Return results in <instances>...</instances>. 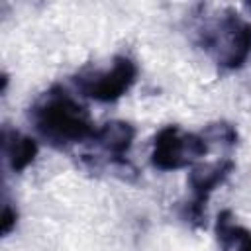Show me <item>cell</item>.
I'll list each match as a JSON object with an SVG mask.
<instances>
[{
  "label": "cell",
  "instance_id": "obj_3",
  "mask_svg": "<svg viewBox=\"0 0 251 251\" xmlns=\"http://www.w3.org/2000/svg\"><path fill=\"white\" fill-rule=\"evenodd\" d=\"M208 153L200 133H182L178 126H165L153 137L151 165L159 171H178Z\"/></svg>",
  "mask_w": 251,
  "mask_h": 251
},
{
  "label": "cell",
  "instance_id": "obj_5",
  "mask_svg": "<svg viewBox=\"0 0 251 251\" xmlns=\"http://www.w3.org/2000/svg\"><path fill=\"white\" fill-rule=\"evenodd\" d=\"M235 163L231 159H222L208 165H198L188 175V184L192 190V198L182 208V218L192 227H202L206 220V202L210 194L227 180L233 173Z\"/></svg>",
  "mask_w": 251,
  "mask_h": 251
},
{
  "label": "cell",
  "instance_id": "obj_8",
  "mask_svg": "<svg viewBox=\"0 0 251 251\" xmlns=\"http://www.w3.org/2000/svg\"><path fill=\"white\" fill-rule=\"evenodd\" d=\"M216 237L222 251H251V231L237 226L229 210H222L218 214Z\"/></svg>",
  "mask_w": 251,
  "mask_h": 251
},
{
  "label": "cell",
  "instance_id": "obj_10",
  "mask_svg": "<svg viewBox=\"0 0 251 251\" xmlns=\"http://www.w3.org/2000/svg\"><path fill=\"white\" fill-rule=\"evenodd\" d=\"M16 222H18V212L10 204H4L2 220H0V231H2V235H8L16 227Z\"/></svg>",
  "mask_w": 251,
  "mask_h": 251
},
{
  "label": "cell",
  "instance_id": "obj_9",
  "mask_svg": "<svg viewBox=\"0 0 251 251\" xmlns=\"http://www.w3.org/2000/svg\"><path fill=\"white\" fill-rule=\"evenodd\" d=\"M200 135L204 137L206 143H222V145H227V147L237 145V139H239L237 129H235L231 124H227V122H214V124H208V126L202 129Z\"/></svg>",
  "mask_w": 251,
  "mask_h": 251
},
{
  "label": "cell",
  "instance_id": "obj_7",
  "mask_svg": "<svg viewBox=\"0 0 251 251\" xmlns=\"http://www.w3.org/2000/svg\"><path fill=\"white\" fill-rule=\"evenodd\" d=\"M2 149L6 161L14 173L25 171L37 157V143L33 137L14 131L10 127L2 129Z\"/></svg>",
  "mask_w": 251,
  "mask_h": 251
},
{
  "label": "cell",
  "instance_id": "obj_6",
  "mask_svg": "<svg viewBox=\"0 0 251 251\" xmlns=\"http://www.w3.org/2000/svg\"><path fill=\"white\" fill-rule=\"evenodd\" d=\"M135 139V127L122 120H112L100 126L92 137V141L102 149L112 161H122L124 155L129 151Z\"/></svg>",
  "mask_w": 251,
  "mask_h": 251
},
{
  "label": "cell",
  "instance_id": "obj_4",
  "mask_svg": "<svg viewBox=\"0 0 251 251\" xmlns=\"http://www.w3.org/2000/svg\"><path fill=\"white\" fill-rule=\"evenodd\" d=\"M137 78V65L124 55L114 57L112 67L75 76L78 90L96 102H116L122 98Z\"/></svg>",
  "mask_w": 251,
  "mask_h": 251
},
{
  "label": "cell",
  "instance_id": "obj_11",
  "mask_svg": "<svg viewBox=\"0 0 251 251\" xmlns=\"http://www.w3.org/2000/svg\"><path fill=\"white\" fill-rule=\"evenodd\" d=\"M6 86H8V75L4 73V75H2V94L6 92Z\"/></svg>",
  "mask_w": 251,
  "mask_h": 251
},
{
  "label": "cell",
  "instance_id": "obj_2",
  "mask_svg": "<svg viewBox=\"0 0 251 251\" xmlns=\"http://www.w3.org/2000/svg\"><path fill=\"white\" fill-rule=\"evenodd\" d=\"M202 45L220 67L241 69L251 53V24L227 10L210 29H204Z\"/></svg>",
  "mask_w": 251,
  "mask_h": 251
},
{
  "label": "cell",
  "instance_id": "obj_1",
  "mask_svg": "<svg viewBox=\"0 0 251 251\" xmlns=\"http://www.w3.org/2000/svg\"><path fill=\"white\" fill-rule=\"evenodd\" d=\"M29 120L35 131L55 149L92 141L96 133L88 110L59 84L51 86L33 102Z\"/></svg>",
  "mask_w": 251,
  "mask_h": 251
}]
</instances>
